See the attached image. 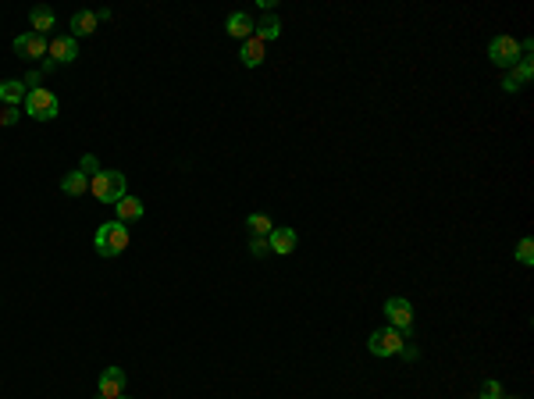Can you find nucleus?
Listing matches in <instances>:
<instances>
[{
    "label": "nucleus",
    "instance_id": "nucleus-26",
    "mask_svg": "<svg viewBox=\"0 0 534 399\" xmlns=\"http://www.w3.org/2000/svg\"><path fill=\"white\" fill-rule=\"evenodd\" d=\"M503 89H506V93H517V89H520V82H517L513 75H506V79H503Z\"/></svg>",
    "mask_w": 534,
    "mask_h": 399
},
{
    "label": "nucleus",
    "instance_id": "nucleus-15",
    "mask_svg": "<svg viewBox=\"0 0 534 399\" xmlns=\"http://www.w3.org/2000/svg\"><path fill=\"white\" fill-rule=\"evenodd\" d=\"M96 32V11H75L71 14V36H93Z\"/></svg>",
    "mask_w": 534,
    "mask_h": 399
},
{
    "label": "nucleus",
    "instance_id": "nucleus-22",
    "mask_svg": "<svg viewBox=\"0 0 534 399\" xmlns=\"http://www.w3.org/2000/svg\"><path fill=\"white\" fill-rule=\"evenodd\" d=\"M481 399H503V385H499V382H492V378H488V382H485V385H481Z\"/></svg>",
    "mask_w": 534,
    "mask_h": 399
},
{
    "label": "nucleus",
    "instance_id": "nucleus-23",
    "mask_svg": "<svg viewBox=\"0 0 534 399\" xmlns=\"http://www.w3.org/2000/svg\"><path fill=\"white\" fill-rule=\"evenodd\" d=\"M250 253H253V257H264V253H271V246H267V236H253V243H250Z\"/></svg>",
    "mask_w": 534,
    "mask_h": 399
},
{
    "label": "nucleus",
    "instance_id": "nucleus-16",
    "mask_svg": "<svg viewBox=\"0 0 534 399\" xmlns=\"http://www.w3.org/2000/svg\"><path fill=\"white\" fill-rule=\"evenodd\" d=\"M239 57H243V64H246V68H257V64H264V39L250 36V39L243 43Z\"/></svg>",
    "mask_w": 534,
    "mask_h": 399
},
{
    "label": "nucleus",
    "instance_id": "nucleus-24",
    "mask_svg": "<svg viewBox=\"0 0 534 399\" xmlns=\"http://www.w3.org/2000/svg\"><path fill=\"white\" fill-rule=\"evenodd\" d=\"M18 118H21V111H18V107H4V111H0V128H7V125H14Z\"/></svg>",
    "mask_w": 534,
    "mask_h": 399
},
{
    "label": "nucleus",
    "instance_id": "nucleus-11",
    "mask_svg": "<svg viewBox=\"0 0 534 399\" xmlns=\"http://www.w3.org/2000/svg\"><path fill=\"white\" fill-rule=\"evenodd\" d=\"M225 29H228V36H236V39H250L253 29H257V21H253L246 11H236V14H228Z\"/></svg>",
    "mask_w": 534,
    "mask_h": 399
},
{
    "label": "nucleus",
    "instance_id": "nucleus-18",
    "mask_svg": "<svg viewBox=\"0 0 534 399\" xmlns=\"http://www.w3.org/2000/svg\"><path fill=\"white\" fill-rule=\"evenodd\" d=\"M278 32H281V21H278V18H274V14H267V18H261V21H257V29H253V36H257V39H278Z\"/></svg>",
    "mask_w": 534,
    "mask_h": 399
},
{
    "label": "nucleus",
    "instance_id": "nucleus-27",
    "mask_svg": "<svg viewBox=\"0 0 534 399\" xmlns=\"http://www.w3.org/2000/svg\"><path fill=\"white\" fill-rule=\"evenodd\" d=\"M503 399H517V396H503Z\"/></svg>",
    "mask_w": 534,
    "mask_h": 399
},
{
    "label": "nucleus",
    "instance_id": "nucleus-4",
    "mask_svg": "<svg viewBox=\"0 0 534 399\" xmlns=\"http://www.w3.org/2000/svg\"><path fill=\"white\" fill-rule=\"evenodd\" d=\"M367 350L374 357H396V353H403V335L396 328H378V332H371Z\"/></svg>",
    "mask_w": 534,
    "mask_h": 399
},
{
    "label": "nucleus",
    "instance_id": "nucleus-29",
    "mask_svg": "<svg viewBox=\"0 0 534 399\" xmlns=\"http://www.w3.org/2000/svg\"><path fill=\"white\" fill-rule=\"evenodd\" d=\"M118 399H125V396H118Z\"/></svg>",
    "mask_w": 534,
    "mask_h": 399
},
{
    "label": "nucleus",
    "instance_id": "nucleus-3",
    "mask_svg": "<svg viewBox=\"0 0 534 399\" xmlns=\"http://www.w3.org/2000/svg\"><path fill=\"white\" fill-rule=\"evenodd\" d=\"M57 111H61L57 93H50L46 86H36V89L25 93V114H29V118H36V121H50V118H57Z\"/></svg>",
    "mask_w": 534,
    "mask_h": 399
},
{
    "label": "nucleus",
    "instance_id": "nucleus-6",
    "mask_svg": "<svg viewBox=\"0 0 534 399\" xmlns=\"http://www.w3.org/2000/svg\"><path fill=\"white\" fill-rule=\"evenodd\" d=\"M385 314H388V321H392V328L399 335H406L413 328V307H410V300H403V296L385 300Z\"/></svg>",
    "mask_w": 534,
    "mask_h": 399
},
{
    "label": "nucleus",
    "instance_id": "nucleus-14",
    "mask_svg": "<svg viewBox=\"0 0 534 399\" xmlns=\"http://www.w3.org/2000/svg\"><path fill=\"white\" fill-rule=\"evenodd\" d=\"M114 214H118L121 225L139 221V218H143V200H136V196H121V200L114 203Z\"/></svg>",
    "mask_w": 534,
    "mask_h": 399
},
{
    "label": "nucleus",
    "instance_id": "nucleus-13",
    "mask_svg": "<svg viewBox=\"0 0 534 399\" xmlns=\"http://www.w3.org/2000/svg\"><path fill=\"white\" fill-rule=\"evenodd\" d=\"M29 21H32V32H36V36H46L57 18H54V11H50L46 4H36V7L29 11Z\"/></svg>",
    "mask_w": 534,
    "mask_h": 399
},
{
    "label": "nucleus",
    "instance_id": "nucleus-28",
    "mask_svg": "<svg viewBox=\"0 0 534 399\" xmlns=\"http://www.w3.org/2000/svg\"><path fill=\"white\" fill-rule=\"evenodd\" d=\"M96 399H104V396H96Z\"/></svg>",
    "mask_w": 534,
    "mask_h": 399
},
{
    "label": "nucleus",
    "instance_id": "nucleus-19",
    "mask_svg": "<svg viewBox=\"0 0 534 399\" xmlns=\"http://www.w3.org/2000/svg\"><path fill=\"white\" fill-rule=\"evenodd\" d=\"M246 225L253 228V236H271V228H274L267 214H250V218H246Z\"/></svg>",
    "mask_w": 534,
    "mask_h": 399
},
{
    "label": "nucleus",
    "instance_id": "nucleus-20",
    "mask_svg": "<svg viewBox=\"0 0 534 399\" xmlns=\"http://www.w3.org/2000/svg\"><path fill=\"white\" fill-rule=\"evenodd\" d=\"M517 261H520L524 268H531V264H534V243H531V236H524V239H520V246H517Z\"/></svg>",
    "mask_w": 534,
    "mask_h": 399
},
{
    "label": "nucleus",
    "instance_id": "nucleus-12",
    "mask_svg": "<svg viewBox=\"0 0 534 399\" xmlns=\"http://www.w3.org/2000/svg\"><path fill=\"white\" fill-rule=\"evenodd\" d=\"M25 82L21 79H4L0 82V100H4V107H18V103H25Z\"/></svg>",
    "mask_w": 534,
    "mask_h": 399
},
{
    "label": "nucleus",
    "instance_id": "nucleus-1",
    "mask_svg": "<svg viewBox=\"0 0 534 399\" xmlns=\"http://www.w3.org/2000/svg\"><path fill=\"white\" fill-rule=\"evenodd\" d=\"M89 193H93V200H100V203H118L121 196H129V193H125V175L114 171V168H100V171L89 178Z\"/></svg>",
    "mask_w": 534,
    "mask_h": 399
},
{
    "label": "nucleus",
    "instance_id": "nucleus-9",
    "mask_svg": "<svg viewBox=\"0 0 534 399\" xmlns=\"http://www.w3.org/2000/svg\"><path fill=\"white\" fill-rule=\"evenodd\" d=\"M96 385H100V396L104 399H118L125 393V371H121V368H107Z\"/></svg>",
    "mask_w": 534,
    "mask_h": 399
},
{
    "label": "nucleus",
    "instance_id": "nucleus-5",
    "mask_svg": "<svg viewBox=\"0 0 534 399\" xmlns=\"http://www.w3.org/2000/svg\"><path fill=\"white\" fill-rule=\"evenodd\" d=\"M488 57L499 64V68H513L520 61V43L513 36H495L492 46H488Z\"/></svg>",
    "mask_w": 534,
    "mask_h": 399
},
{
    "label": "nucleus",
    "instance_id": "nucleus-21",
    "mask_svg": "<svg viewBox=\"0 0 534 399\" xmlns=\"http://www.w3.org/2000/svg\"><path fill=\"white\" fill-rule=\"evenodd\" d=\"M531 71H534L531 57H520V61H517V64H513V71H510V75H513V79H517V82H520V86H524V82H528V79H531Z\"/></svg>",
    "mask_w": 534,
    "mask_h": 399
},
{
    "label": "nucleus",
    "instance_id": "nucleus-2",
    "mask_svg": "<svg viewBox=\"0 0 534 399\" xmlns=\"http://www.w3.org/2000/svg\"><path fill=\"white\" fill-rule=\"evenodd\" d=\"M93 246H96V253L107 257V261L118 257V253H125V246H129V225H121V221H104V225L96 228Z\"/></svg>",
    "mask_w": 534,
    "mask_h": 399
},
{
    "label": "nucleus",
    "instance_id": "nucleus-25",
    "mask_svg": "<svg viewBox=\"0 0 534 399\" xmlns=\"http://www.w3.org/2000/svg\"><path fill=\"white\" fill-rule=\"evenodd\" d=\"M79 171H82V175H96V171H100V168H96V157H93V153H86V157H82V164H79Z\"/></svg>",
    "mask_w": 534,
    "mask_h": 399
},
{
    "label": "nucleus",
    "instance_id": "nucleus-7",
    "mask_svg": "<svg viewBox=\"0 0 534 399\" xmlns=\"http://www.w3.org/2000/svg\"><path fill=\"white\" fill-rule=\"evenodd\" d=\"M14 54L25 57V61H36L46 54V36H36V32H21L14 36Z\"/></svg>",
    "mask_w": 534,
    "mask_h": 399
},
{
    "label": "nucleus",
    "instance_id": "nucleus-8",
    "mask_svg": "<svg viewBox=\"0 0 534 399\" xmlns=\"http://www.w3.org/2000/svg\"><path fill=\"white\" fill-rule=\"evenodd\" d=\"M46 54H50L54 61H61V64H71V61L79 57V39H75V36H54V39L46 43Z\"/></svg>",
    "mask_w": 534,
    "mask_h": 399
},
{
    "label": "nucleus",
    "instance_id": "nucleus-17",
    "mask_svg": "<svg viewBox=\"0 0 534 399\" xmlns=\"http://www.w3.org/2000/svg\"><path fill=\"white\" fill-rule=\"evenodd\" d=\"M86 189H89V178L82 171H68L61 178V193H68V196H86Z\"/></svg>",
    "mask_w": 534,
    "mask_h": 399
},
{
    "label": "nucleus",
    "instance_id": "nucleus-10",
    "mask_svg": "<svg viewBox=\"0 0 534 399\" xmlns=\"http://www.w3.org/2000/svg\"><path fill=\"white\" fill-rule=\"evenodd\" d=\"M296 228H271V236H267V246H271V253H278V257H288L292 250H296Z\"/></svg>",
    "mask_w": 534,
    "mask_h": 399
}]
</instances>
